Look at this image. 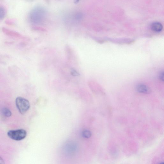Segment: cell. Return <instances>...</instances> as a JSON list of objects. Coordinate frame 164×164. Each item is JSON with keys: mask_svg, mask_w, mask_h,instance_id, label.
Masks as SVG:
<instances>
[{"mask_svg": "<svg viewBox=\"0 0 164 164\" xmlns=\"http://www.w3.org/2000/svg\"><path fill=\"white\" fill-rule=\"evenodd\" d=\"M151 27V29L155 32H161L163 28L162 23L159 22H155L152 23Z\"/></svg>", "mask_w": 164, "mask_h": 164, "instance_id": "cell-4", "label": "cell"}, {"mask_svg": "<svg viewBox=\"0 0 164 164\" xmlns=\"http://www.w3.org/2000/svg\"><path fill=\"white\" fill-rule=\"evenodd\" d=\"M71 74L73 76H78L79 75V74L78 73L74 70H72L71 71Z\"/></svg>", "mask_w": 164, "mask_h": 164, "instance_id": "cell-9", "label": "cell"}, {"mask_svg": "<svg viewBox=\"0 0 164 164\" xmlns=\"http://www.w3.org/2000/svg\"><path fill=\"white\" fill-rule=\"evenodd\" d=\"M3 31L5 32L6 34H8L9 35L10 34V36H18V37H19V36H20V35L19 34L17 33H16L15 32H14L13 31H10V30H8L7 29H4Z\"/></svg>", "mask_w": 164, "mask_h": 164, "instance_id": "cell-8", "label": "cell"}, {"mask_svg": "<svg viewBox=\"0 0 164 164\" xmlns=\"http://www.w3.org/2000/svg\"><path fill=\"white\" fill-rule=\"evenodd\" d=\"M160 79L161 80L163 81H164V72H161L159 75Z\"/></svg>", "mask_w": 164, "mask_h": 164, "instance_id": "cell-10", "label": "cell"}, {"mask_svg": "<svg viewBox=\"0 0 164 164\" xmlns=\"http://www.w3.org/2000/svg\"><path fill=\"white\" fill-rule=\"evenodd\" d=\"M82 135L84 138H90L92 136V133L89 130H85L82 132Z\"/></svg>", "mask_w": 164, "mask_h": 164, "instance_id": "cell-7", "label": "cell"}, {"mask_svg": "<svg viewBox=\"0 0 164 164\" xmlns=\"http://www.w3.org/2000/svg\"><path fill=\"white\" fill-rule=\"evenodd\" d=\"M8 135L10 138L14 140L20 141L26 137L27 132L26 131L23 129L10 130L8 132Z\"/></svg>", "mask_w": 164, "mask_h": 164, "instance_id": "cell-2", "label": "cell"}, {"mask_svg": "<svg viewBox=\"0 0 164 164\" xmlns=\"http://www.w3.org/2000/svg\"><path fill=\"white\" fill-rule=\"evenodd\" d=\"M1 111L2 114L6 117H9L11 116V112L7 108H3Z\"/></svg>", "mask_w": 164, "mask_h": 164, "instance_id": "cell-5", "label": "cell"}, {"mask_svg": "<svg viewBox=\"0 0 164 164\" xmlns=\"http://www.w3.org/2000/svg\"><path fill=\"white\" fill-rule=\"evenodd\" d=\"M159 164H164V163L163 162H162V163H160Z\"/></svg>", "mask_w": 164, "mask_h": 164, "instance_id": "cell-12", "label": "cell"}, {"mask_svg": "<svg viewBox=\"0 0 164 164\" xmlns=\"http://www.w3.org/2000/svg\"><path fill=\"white\" fill-rule=\"evenodd\" d=\"M16 107L20 113L22 114H25L30 107V103L27 99L21 97H18L16 100Z\"/></svg>", "mask_w": 164, "mask_h": 164, "instance_id": "cell-1", "label": "cell"}, {"mask_svg": "<svg viewBox=\"0 0 164 164\" xmlns=\"http://www.w3.org/2000/svg\"><path fill=\"white\" fill-rule=\"evenodd\" d=\"M137 89L138 92L145 94H150L151 92V89L148 87L143 84L138 85Z\"/></svg>", "mask_w": 164, "mask_h": 164, "instance_id": "cell-3", "label": "cell"}, {"mask_svg": "<svg viewBox=\"0 0 164 164\" xmlns=\"http://www.w3.org/2000/svg\"><path fill=\"white\" fill-rule=\"evenodd\" d=\"M0 164H5L4 160L1 156H0Z\"/></svg>", "mask_w": 164, "mask_h": 164, "instance_id": "cell-11", "label": "cell"}, {"mask_svg": "<svg viewBox=\"0 0 164 164\" xmlns=\"http://www.w3.org/2000/svg\"><path fill=\"white\" fill-rule=\"evenodd\" d=\"M6 11L3 7L0 6V21L3 19L5 16Z\"/></svg>", "mask_w": 164, "mask_h": 164, "instance_id": "cell-6", "label": "cell"}]
</instances>
